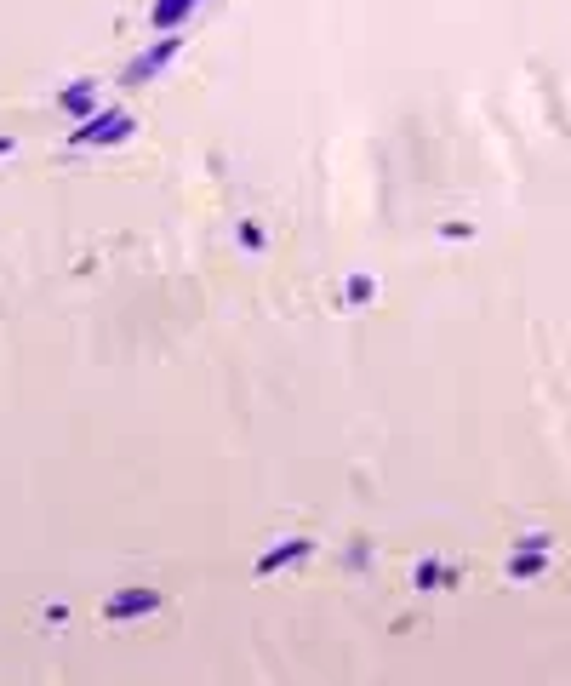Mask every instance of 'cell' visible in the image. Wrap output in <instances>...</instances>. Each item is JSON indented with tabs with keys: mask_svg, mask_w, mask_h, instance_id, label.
I'll list each match as a JSON object with an SVG mask.
<instances>
[{
	"mask_svg": "<svg viewBox=\"0 0 571 686\" xmlns=\"http://www.w3.org/2000/svg\"><path fill=\"white\" fill-rule=\"evenodd\" d=\"M132 132H138L132 109H120V103H103L92 121H75L69 143H75V149H115V143H126Z\"/></svg>",
	"mask_w": 571,
	"mask_h": 686,
	"instance_id": "obj_1",
	"label": "cell"
},
{
	"mask_svg": "<svg viewBox=\"0 0 571 686\" xmlns=\"http://www.w3.org/2000/svg\"><path fill=\"white\" fill-rule=\"evenodd\" d=\"M178 58H183V29H172V35H155V41L143 46L138 58L126 63V86L155 81V75H166V69H172Z\"/></svg>",
	"mask_w": 571,
	"mask_h": 686,
	"instance_id": "obj_2",
	"label": "cell"
},
{
	"mask_svg": "<svg viewBox=\"0 0 571 686\" xmlns=\"http://www.w3.org/2000/svg\"><path fill=\"white\" fill-rule=\"evenodd\" d=\"M160 601H166V595L149 589V584L115 589V595H103V624H138V618H155Z\"/></svg>",
	"mask_w": 571,
	"mask_h": 686,
	"instance_id": "obj_3",
	"label": "cell"
},
{
	"mask_svg": "<svg viewBox=\"0 0 571 686\" xmlns=\"http://www.w3.org/2000/svg\"><path fill=\"white\" fill-rule=\"evenodd\" d=\"M554 561V544H549V532H532V538H520L509 555V578L514 584H532V578H543Z\"/></svg>",
	"mask_w": 571,
	"mask_h": 686,
	"instance_id": "obj_4",
	"label": "cell"
},
{
	"mask_svg": "<svg viewBox=\"0 0 571 686\" xmlns=\"http://www.w3.org/2000/svg\"><path fill=\"white\" fill-rule=\"evenodd\" d=\"M309 555H315V538H275V544L252 561V572L257 578H275L280 566H297V561H309Z\"/></svg>",
	"mask_w": 571,
	"mask_h": 686,
	"instance_id": "obj_5",
	"label": "cell"
},
{
	"mask_svg": "<svg viewBox=\"0 0 571 686\" xmlns=\"http://www.w3.org/2000/svg\"><path fill=\"white\" fill-rule=\"evenodd\" d=\"M58 109L69 115V121H92V115L103 109L98 81H75V86H63V92H58Z\"/></svg>",
	"mask_w": 571,
	"mask_h": 686,
	"instance_id": "obj_6",
	"label": "cell"
},
{
	"mask_svg": "<svg viewBox=\"0 0 571 686\" xmlns=\"http://www.w3.org/2000/svg\"><path fill=\"white\" fill-rule=\"evenodd\" d=\"M206 0H149V29L155 35H172V29H183V23L195 18Z\"/></svg>",
	"mask_w": 571,
	"mask_h": 686,
	"instance_id": "obj_7",
	"label": "cell"
},
{
	"mask_svg": "<svg viewBox=\"0 0 571 686\" xmlns=\"http://www.w3.org/2000/svg\"><path fill=\"white\" fill-rule=\"evenodd\" d=\"M412 584L423 589V595H434V589H457V572H446L440 561H423V566L412 572Z\"/></svg>",
	"mask_w": 571,
	"mask_h": 686,
	"instance_id": "obj_8",
	"label": "cell"
},
{
	"mask_svg": "<svg viewBox=\"0 0 571 686\" xmlns=\"http://www.w3.org/2000/svg\"><path fill=\"white\" fill-rule=\"evenodd\" d=\"M235 241L246 246L252 258H263V252H269V235H263V223H257V218H240V223H235Z\"/></svg>",
	"mask_w": 571,
	"mask_h": 686,
	"instance_id": "obj_9",
	"label": "cell"
},
{
	"mask_svg": "<svg viewBox=\"0 0 571 686\" xmlns=\"http://www.w3.org/2000/svg\"><path fill=\"white\" fill-rule=\"evenodd\" d=\"M372 298H377V281H372V275H349V286H343V303H349V309H366Z\"/></svg>",
	"mask_w": 571,
	"mask_h": 686,
	"instance_id": "obj_10",
	"label": "cell"
},
{
	"mask_svg": "<svg viewBox=\"0 0 571 686\" xmlns=\"http://www.w3.org/2000/svg\"><path fill=\"white\" fill-rule=\"evenodd\" d=\"M440 241H474V223H463V218H452V223H440Z\"/></svg>",
	"mask_w": 571,
	"mask_h": 686,
	"instance_id": "obj_11",
	"label": "cell"
},
{
	"mask_svg": "<svg viewBox=\"0 0 571 686\" xmlns=\"http://www.w3.org/2000/svg\"><path fill=\"white\" fill-rule=\"evenodd\" d=\"M12 149H18V143H12V138H0V155H12Z\"/></svg>",
	"mask_w": 571,
	"mask_h": 686,
	"instance_id": "obj_12",
	"label": "cell"
}]
</instances>
